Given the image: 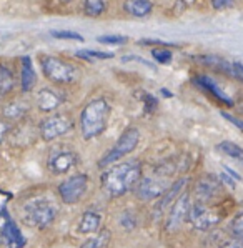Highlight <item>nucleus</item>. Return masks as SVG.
I'll return each mask as SVG.
<instances>
[{"label": "nucleus", "instance_id": "1", "mask_svg": "<svg viewBox=\"0 0 243 248\" xmlns=\"http://www.w3.org/2000/svg\"><path fill=\"white\" fill-rule=\"evenodd\" d=\"M140 178H142V163L137 160H128L110 167L102 175V188L112 198L123 197L125 193L135 188Z\"/></svg>", "mask_w": 243, "mask_h": 248}, {"label": "nucleus", "instance_id": "2", "mask_svg": "<svg viewBox=\"0 0 243 248\" xmlns=\"http://www.w3.org/2000/svg\"><path fill=\"white\" fill-rule=\"evenodd\" d=\"M112 113L105 98H95L83 107L80 113V132L85 140H92L107 130L108 118Z\"/></svg>", "mask_w": 243, "mask_h": 248}, {"label": "nucleus", "instance_id": "3", "mask_svg": "<svg viewBox=\"0 0 243 248\" xmlns=\"http://www.w3.org/2000/svg\"><path fill=\"white\" fill-rule=\"evenodd\" d=\"M40 67H42V72H44L45 78H48L54 83H59V85L72 83L78 77L77 67L65 62V60L60 59V57H54V55L40 57Z\"/></svg>", "mask_w": 243, "mask_h": 248}, {"label": "nucleus", "instance_id": "4", "mask_svg": "<svg viewBox=\"0 0 243 248\" xmlns=\"http://www.w3.org/2000/svg\"><path fill=\"white\" fill-rule=\"evenodd\" d=\"M57 208L54 207L52 202H48L47 198H33L25 205V213H24V222L35 228H44L50 227L55 220Z\"/></svg>", "mask_w": 243, "mask_h": 248}, {"label": "nucleus", "instance_id": "5", "mask_svg": "<svg viewBox=\"0 0 243 248\" xmlns=\"http://www.w3.org/2000/svg\"><path fill=\"white\" fill-rule=\"evenodd\" d=\"M138 142H140L138 128H135V127L127 128V130L120 135V139L117 140V143L113 145L112 150H108L107 154L102 157V160L98 162V167H100V169H105V167L112 165V163H115L123 157H127L128 154H132V152L135 150Z\"/></svg>", "mask_w": 243, "mask_h": 248}, {"label": "nucleus", "instance_id": "6", "mask_svg": "<svg viewBox=\"0 0 243 248\" xmlns=\"http://www.w3.org/2000/svg\"><path fill=\"white\" fill-rule=\"evenodd\" d=\"M187 218L192 223V227L200 232L210 230V228L216 227L222 222V215L220 213H216L215 210L208 208L207 205L200 203V202H195L193 205H190Z\"/></svg>", "mask_w": 243, "mask_h": 248}, {"label": "nucleus", "instance_id": "7", "mask_svg": "<svg viewBox=\"0 0 243 248\" xmlns=\"http://www.w3.org/2000/svg\"><path fill=\"white\" fill-rule=\"evenodd\" d=\"M87 186H89V177L87 175L83 173L72 175L70 178H67L65 182H62L59 185V195L62 198L63 203L75 205L85 195Z\"/></svg>", "mask_w": 243, "mask_h": 248}, {"label": "nucleus", "instance_id": "8", "mask_svg": "<svg viewBox=\"0 0 243 248\" xmlns=\"http://www.w3.org/2000/svg\"><path fill=\"white\" fill-rule=\"evenodd\" d=\"M74 128V120L67 115H52L45 118L40 124V135L45 142L59 139V137L67 135Z\"/></svg>", "mask_w": 243, "mask_h": 248}, {"label": "nucleus", "instance_id": "9", "mask_svg": "<svg viewBox=\"0 0 243 248\" xmlns=\"http://www.w3.org/2000/svg\"><path fill=\"white\" fill-rule=\"evenodd\" d=\"M78 163V157L74 150L70 148H63L59 147L55 150H52V154L48 155V170L54 175H63L67 171H70L72 169H75Z\"/></svg>", "mask_w": 243, "mask_h": 248}, {"label": "nucleus", "instance_id": "10", "mask_svg": "<svg viewBox=\"0 0 243 248\" xmlns=\"http://www.w3.org/2000/svg\"><path fill=\"white\" fill-rule=\"evenodd\" d=\"M167 188H168V183L163 177H158V175L157 177H143L135 185V193L140 200L150 202L160 197Z\"/></svg>", "mask_w": 243, "mask_h": 248}, {"label": "nucleus", "instance_id": "11", "mask_svg": "<svg viewBox=\"0 0 243 248\" xmlns=\"http://www.w3.org/2000/svg\"><path fill=\"white\" fill-rule=\"evenodd\" d=\"M190 198L188 193H180L175 202L172 203L168 212V217H167V222H165V228L168 232H175L177 228H180V225L187 220L188 215V208H190Z\"/></svg>", "mask_w": 243, "mask_h": 248}, {"label": "nucleus", "instance_id": "12", "mask_svg": "<svg viewBox=\"0 0 243 248\" xmlns=\"http://www.w3.org/2000/svg\"><path fill=\"white\" fill-rule=\"evenodd\" d=\"M2 235H3V240H5V243L9 248H24L25 247V238H24V235H22L20 228H18L17 223H15L12 218H9V217H7L5 222L2 225Z\"/></svg>", "mask_w": 243, "mask_h": 248}, {"label": "nucleus", "instance_id": "13", "mask_svg": "<svg viewBox=\"0 0 243 248\" xmlns=\"http://www.w3.org/2000/svg\"><path fill=\"white\" fill-rule=\"evenodd\" d=\"M62 102H63L62 95L52 89H42L39 92V95H37V105H39V108L45 113L57 110Z\"/></svg>", "mask_w": 243, "mask_h": 248}, {"label": "nucleus", "instance_id": "14", "mask_svg": "<svg viewBox=\"0 0 243 248\" xmlns=\"http://www.w3.org/2000/svg\"><path fill=\"white\" fill-rule=\"evenodd\" d=\"M218 190H220L218 180H215V178H212V177H205L197 183V186H195L197 200H198L200 203H207V202H210L212 198L216 195Z\"/></svg>", "mask_w": 243, "mask_h": 248}, {"label": "nucleus", "instance_id": "15", "mask_svg": "<svg viewBox=\"0 0 243 248\" xmlns=\"http://www.w3.org/2000/svg\"><path fill=\"white\" fill-rule=\"evenodd\" d=\"M20 85H22V92H32L33 87L37 83V74L35 68H33L32 59L30 57H22L20 59Z\"/></svg>", "mask_w": 243, "mask_h": 248}, {"label": "nucleus", "instance_id": "16", "mask_svg": "<svg viewBox=\"0 0 243 248\" xmlns=\"http://www.w3.org/2000/svg\"><path fill=\"white\" fill-rule=\"evenodd\" d=\"M185 185H187V178H180V180H177L175 183H172V185H170L168 188H167L165 192H163L162 195H160L162 200L157 203L155 210H157V212L160 213L167 207H168L170 203H173V202H175V198L182 193V190H183Z\"/></svg>", "mask_w": 243, "mask_h": 248}, {"label": "nucleus", "instance_id": "17", "mask_svg": "<svg viewBox=\"0 0 243 248\" xmlns=\"http://www.w3.org/2000/svg\"><path fill=\"white\" fill-rule=\"evenodd\" d=\"M195 83H198L202 89H205L207 92H210L212 95L216 98V100H220L222 104L228 105V107H233V100H231L230 97H227L225 93H223L222 90H220V87L215 83V80H212L210 77H205V75H197L195 77Z\"/></svg>", "mask_w": 243, "mask_h": 248}, {"label": "nucleus", "instance_id": "18", "mask_svg": "<svg viewBox=\"0 0 243 248\" xmlns=\"http://www.w3.org/2000/svg\"><path fill=\"white\" fill-rule=\"evenodd\" d=\"M123 9L127 14H130L132 17H149L153 10V3L152 0H125Z\"/></svg>", "mask_w": 243, "mask_h": 248}, {"label": "nucleus", "instance_id": "19", "mask_svg": "<svg viewBox=\"0 0 243 248\" xmlns=\"http://www.w3.org/2000/svg\"><path fill=\"white\" fill-rule=\"evenodd\" d=\"M193 60L197 62L203 63V65H208L212 68H218V70L225 72L227 75L233 77V63L227 62L225 59L222 57H216V55H198V57H193Z\"/></svg>", "mask_w": 243, "mask_h": 248}, {"label": "nucleus", "instance_id": "20", "mask_svg": "<svg viewBox=\"0 0 243 248\" xmlns=\"http://www.w3.org/2000/svg\"><path fill=\"white\" fill-rule=\"evenodd\" d=\"M102 217L95 212H85L80 217V222H78V232L80 233H95V232L100 230Z\"/></svg>", "mask_w": 243, "mask_h": 248}, {"label": "nucleus", "instance_id": "21", "mask_svg": "<svg viewBox=\"0 0 243 248\" xmlns=\"http://www.w3.org/2000/svg\"><path fill=\"white\" fill-rule=\"evenodd\" d=\"M15 87V77L14 72L10 70L9 65L0 63V97L9 95Z\"/></svg>", "mask_w": 243, "mask_h": 248}, {"label": "nucleus", "instance_id": "22", "mask_svg": "<svg viewBox=\"0 0 243 248\" xmlns=\"http://www.w3.org/2000/svg\"><path fill=\"white\" fill-rule=\"evenodd\" d=\"M107 10L105 0H85L83 2V14L87 17H98Z\"/></svg>", "mask_w": 243, "mask_h": 248}, {"label": "nucleus", "instance_id": "23", "mask_svg": "<svg viewBox=\"0 0 243 248\" xmlns=\"http://www.w3.org/2000/svg\"><path fill=\"white\" fill-rule=\"evenodd\" d=\"M110 242V232L108 230H102L100 233H97V236H92L87 242L82 243L80 248H105Z\"/></svg>", "mask_w": 243, "mask_h": 248}, {"label": "nucleus", "instance_id": "24", "mask_svg": "<svg viewBox=\"0 0 243 248\" xmlns=\"http://www.w3.org/2000/svg\"><path fill=\"white\" fill-rule=\"evenodd\" d=\"M216 150L222 152L223 155H228V157L235 158V160H242V157H243L242 147H238V145L233 142H228V140L216 145Z\"/></svg>", "mask_w": 243, "mask_h": 248}, {"label": "nucleus", "instance_id": "25", "mask_svg": "<svg viewBox=\"0 0 243 248\" xmlns=\"http://www.w3.org/2000/svg\"><path fill=\"white\" fill-rule=\"evenodd\" d=\"M25 113H27V108L22 104H9L3 108V115L7 118H10V120H18V118H22Z\"/></svg>", "mask_w": 243, "mask_h": 248}, {"label": "nucleus", "instance_id": "26", "mask_svg": "<svg viewBox=\"0 0 243 248\" xmlns=\"http://www.w3.org/2000/svg\"><path fill=\"white\" fill-rule=\"evenodd\" d=\"M77 57L85 60H107V59H113L112 52H95V50H78Z\"/></svg>", "mask_w": 243, "mask_h": 248}, {"label": "nucleus", "instance_id": "27", "mask_svg": "<svg viewBox=\"0 0 243 248\" xmlns=\"http://www.w3.org/2000/svg\"><path fill=\"white\" fill-rule=\"evenodd\" d=\"M52 37L59 40H75V42H83V37L77 32H70V30H54Z\"/></svg>", "mask_w": 243, "mask_h": 248}, {"label": "nucleus", "instance_id": "28", "mask_svg": "<svg viewBox=\"0 0 243 248\" xmlns=\"http://www.w3.org/2000/svg\"><path fill=\"white\" fill-rule=\"evenodd\" d=\"M152 55H153V59L157 60L158 63H170L172 62V57H173V53L168 50V48H153L152 50Z\"/></svg>", "mask_w": 243, "mask_h": 248}, {"label": "nucleus", "instance_id": "29", "mask_svg": "<svg viewBox=\"0 0 243 248\" xmlns=\"http://www.w3.org/2000/svg\"><path fill=\"white\" fill-rule=\"evenodd\" d=\"M230 232H231V235L235 236V240H242V235H243V215L242 213H238V215L231 220Z\"/></svg>", "mask_w": 243, "mask_h": 248}, {"label": "nucleus", "instance_id": "30", "mask_svg": "<svg viewBox=\"0 0 243 248\" xmlns=\"http://www.w3.org/2000/svg\"><path fill=\"white\" fill-rule=\"evenodd\" d=\"M127 37H122V35H102L98 37L97 42L98 44H104V45H123L127 44Z\"/></svg>", "mask_w": 243, "mask_h": 248}, {"label": "nucleus", "instance_id": "31", "mask_svg": "<svg viewBox=\"0 0 243 248\" xmlns=\"http://www.w3.org/2000/svg\"><path fill=\"white\" fill-rule=\"evenodd\" d=\"M212 7L215 10H225L228 7H233V2L231 0H212Z\"/></svg>", "mask_w": 243, "mask_h": 248}, {"label": "nucleus", "instance_id": "32", "mask_svg": "<svg viewBox=\"0 0 243 248\" xmlns=\"http://www.w3.org/2000/svg\"><path fill=\"white\" fill-rule=\"evenodd\" d=\"M9 132H10V124L7 120H2V118H0V143L5 140V137L9 135Z\"/></svg>", "mask_w": 243, "mask_h": 248}, {"label": "nucleus", "instance_id": "33", "mask_svg": "<svg viewBox=\"0 0 243 248\" xmlns=\"http://www.w3.org/2000/svg\"><path fill=\"white\" fill-rule=\"evenodd\" d=\"M130 60H135V62L142 63V65H145V67H149V68H155V67H153V63H150L149 60L142 59V57H135V55H130V57H123V59H122V62H130Z\"/></svg>", "mask_w": 243, "mask_h": 248}, {"label": "nucleus", "instance_id": "34", "mask_svg": "<svg viewBox=\"0 0 243 248\" xmlns=\"http://www.w3.org/2000/svg\"><path fill=\"white\" fill-rule=\"evenodd\" d=\"M9 200H10V193L0 190V215H3V213H5V208H7Z\"/></svg>", "mask_w": 243, "mask_h": 248}, {"label": "nucleus", "instance_id": "35", "mask_svg": "<svg viewBox=\"0 0 243 248\" xmlns=\"http://www.w3.org/2000/svg\"><path fill=\"white\" fill-rule=\"evenodd\" d=\"M233 78L237 80H243V65L240 62L233 63Z\"/></svg>", "mask_w": 243, "mask_h": 248}, {"label": "nucleus", "instance_id": "36", "mask_svg": "<svg viewBox=\"0 0 243 248\" xmlns=\"http://www.w3.org/2000/svg\"><path fill=\"white\" fill-rule=\"evenodd\" d=\"M222 115H223V118H227L228 122H231V124H235V127L237 128H242V122L238 120V118H235L233 115H228L227 112H222Z\"/></svg>", "mask_w": 243, "mask_h": 248}, {"label": "nucleus", "instance_id": "37", "mask_svg": "<svg viewBox=\"0 0 243 248\" xmlns=\"http://www.w3.org/2000/svg\"><path fill=\"white\" fill-rule=\"evenodd\" d=\"M220 248H242V240H233V242L225 243V245Z\"/></svg>", "mask_w": 243, "mask_h": 248}]
</instances>
